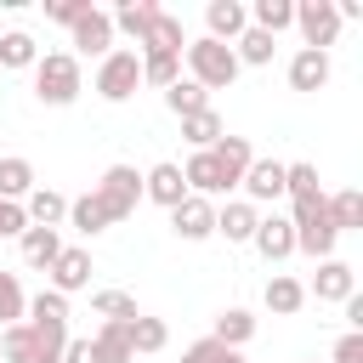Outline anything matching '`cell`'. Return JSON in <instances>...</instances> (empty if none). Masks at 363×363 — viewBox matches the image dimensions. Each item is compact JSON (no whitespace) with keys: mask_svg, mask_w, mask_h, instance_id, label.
<instances>
[{"mask_svg":"<svg viewBox=\"0 0 363 363\" xmlns=\"http://www.w3.org/2000/svg\"><path fill=\"white\" fill-rule=\"evenodd\" d=\"M153 17H159V6H153V0H125V6H119V11H113V17H108V23H113V28H125V34H136V40H142V34H147V28H153Z\"/></svg>","mask_w":363,"mask_h":363,"instance_id":"f1b7e54d","label":"cell"},{"mask_svg":"<svg viewBox=\"0 0 363 363\" xmlns=\"http://www.w3.org/2000/svg\"><path fill=\"white\" fill-rule=\"evenodd\" d=\"M182 182L193 187V199H210V193H227V187H221V170H216V159H210V147L187 159V170H182Z\"/></svg>","mask_w":363,"mask_h":363,"instance_id":"44dd1931","label":"cell"},{"mask_svg":"<svg viewBox=\"0 0 363 363\" xmlns=\"http://www.w3.org/2000/svg\"><path fill=\"white\" fill-rule=\"evenodd\" d=\"M250 335H255V318H250L244 306H227V312L216 318V329H210V340H221V346H233V352H238Z\"/></svg>","mask_w":363,"mask_h":363,"instance_id":"d4e9b609","label":"cell"},{"mask_svg":"<svg viewBox=\"0 0 363 363\" xmlns=\"http://www.w3.org/2000/svg\"><path fill=\"white\" fill-rule=\"evenodd\" d=\"M23 318H28V295H23L17 272H0V329H11Z\"/></svg>","mask_w":363,"mask_h":363,"instance_id":"4dcf8cb0","label":"cell"},{"mask_svg":"<svg viewBox=\"0 0 363 363\" xmlns=\"http://www.w3.org/2000/svg\"><path fill=\"white\" fill-rule=\"evenodd\" d=\"M45 272H51V289H57V295H74V289L91 284V255H85V250H62Z\"/></svg>","mask_w":363,"mask_h":363,"instance_id":"9a60e30c","label":"cell"},{"mask_svg":"<svg viewBox=\"0 0 363 363\" xmlns=\"http://www.w3.org/2000/svg\"><path fill=\"white\" fill-rule=\"evenodd\" d=\"M91 352H96V363H130L136 357L130 352V323H102L91 335Z\"/></svg>","mask_w":363,"mask_h":363,"instance_id":"d6986e66","label":"cell"},{"mask_svg":"<svg viewBox=\"0 0 363 363\" xmlns=\"http://www.w3.org/2000/svg\"><path fill=\"white\" fill-rule=\"evenodd\" d=\"M210 159H216V170H221V187H238V182H244V170L255 164L250 136H221V142L210 147Z\"/></svg>","mask_w":363,"mask_h":363,"instance_id":"52a82bcc","label":"cell"},{"mask_svg":"<svg viewBox=\"0 0 363 363\" xmlns=\"http://www.w3.org/2000/svg\"><path fill=\"white\" fill-rule=\"evenodd\" d=\"M91 306H96L108 323H130V318H142V312H136V301H130L125 289H96V295H91Z\"/></svg>","mask_w":363,"mask_h":363,"instance_id":"e575fe53","label":"cell"},{"mask_svg":"<svg viewBox=\"0 0 363 363\" xmlns=\"http://www.w3.org/2000/svg\"><path fill=\"white\" fill-rule=\"evenodd\" d=\"M301 301H306V284H295V278H284V272H272V278H267V306H272L278 318L301 312Z\"/></svg>","mask_w":363,"mask_h":363,"instance_id":"4316f807","label":"cell"},{"mask_svg":"<svg viewBox=\"0 0 363 363\" xmlns=\"http://www.w3.org/2000/svg\"><path fill=\"white\" fill-rule=\"evenodd\" d=\"M204 23H210V40L227 45V40H238V34L250 28V11H244L238 0H210V6H204Z\"/></svg>","mask_w":363,"mask_h":363,"instance_id":"2e32d148","label":"cell"},{"mask_svg":"<svg viewBox=\"0 0 363 363\" xmlns=\"http://www.w3.org/2000/svg\"><path fill=\"white\" fill-rule=\"evenodd\" d=\"M23 216H28V227H57V221L68 216V199L51 193V187H34L28 204H23Z\"/></svg>","mask_w":363,"mask_h":363,"instance_id":"7402d4cb","label":"cell"},{"mask_svg":"<svg viewBox=\"0 0 363 363\" xmlns=\"http://www.w3.org/2000/svg\"><path fill=\"white\" fill-rule=\"evenodd\" d=\"M74 45L85 51V57H108L113 51V23H108V11H85L79 23H74Z\"/></svg>","mask_w":363,"mask_h":363,"instance_id":"5bb4252c","label":"cell"},{"mask_svg":"<svg viewBox=\"0 0 363 363\" xmlns=\"http://www.w3.org/2000/svg\"><path fill=\"white\" fill-rule=\"evenodd\" d=\"M170 340L164 318H130V352H159Z\"/></svg>","mask_w":363,"mask_h":363,"instance_id":"8d00e7d4","label":"cell"},{"mask_svg":"<svg viewBox=\"0 0 363 363\" xmlns=\"http://www.w3.org/2000/svg\"><path fill=\"white\" fill-rule=\"evenodd\" d=\"M142 199H153V204H164V210H176V204L187 199V182H182V164H153V170L142 176Z\"/></svg>","mask_w":363,"mask_h":363,"instance_id":"8fae6325","label":"cell"},{"mask_svg":"<svg viewBox=\"0 0 363 363\" xmlns=\"http://www.w3.org/2000/svg\"><path fill=\"white\" fill-rule=\"evenodd\" d=\"M164 108H170L176 119H193V113H204V108H210V91H204V85H193V79H176V85L164 91Z\"/></svg>","mask_w":363,"mask_h":363,"instance_id":"cb8c5ba5","label":"cell"},{"mask_svg":"<svg viewBox=\"0 0 363 363\" xmlns=\"http://www.w3.org/2000/svg\"><path fill=\"white\" fill-rule=\"evenodd\" d=\"M136 85H142V57L136 51H108L102 68H96V96L125 102V96H136Z\"/></svg>","mask_w":363,"mask_h":363,"instance_id":"277c9868","label":"cell"},{"mask_svg":"<svg viewBox=\"0 0 363 363\" xmlns=\"http://www.w3.org/2000/svg\"><path fill=\"white\" fill-rule=\"evenodd\" d=\"M34 193V164L28 159H0V199H28Z\"/></svg>","mask_w":363,"mask_h":363,"instance_id":"83f0119b","label":"cell"},{"mask_svg":"<svg viewBox=\"0 0 363 363\" xmlns=\"http://www.w3.org/2000/svg\"><path fill=\"white\" fill-rule=\"evenodd\" d=\"M23 227H28V216H23V204H11V199H0V238H23Z\"/></svg>","mask_w":363,"mask_h":363,"instance_id":"60d3db41","label":"cell"},{"mask_svg":"<svg viewBox=\"0 0 363 363\" xmlns=\"http://www.w3.org/2000/svg\"><path fill=\"white\" fill-rule=\"evenodd\" d=\"M238 187L250 193L244 204H272V199H284V164H278V159H255Z\"/></svg>","mask_w":363,"mask_h":363,"instance_id":"ba28073f","label":"cell"},{"mask_svg":"<svg viewBox=\"0 0 363 363\" xmlns=\"http://www.w3.org/2000/svg\"><path fill=\"white\" fill-rule=\"evenodd\" d=\"M68 221H74V233H85V238L108 227V216H102V204H96L91 193H85V199H68Z\"/></svg>","mask_w":363,"mask_h":363,"instance_id":"d590c367","label":"cell"},{"mask_svg":"<svg viewBox=\"0 0 363 363\" xmlns=\"http://www.w3.org/2000/svg\"><path fill=\"white\" fill-rule=\"evenodd\" d=\"M182 363H244V352H233V346H221V340H193L187 352H182Z\"/></svg>","mask_w":363,"mask_h":363,"instance_id":"f35d334b","label":"cell"},{"mask_svg":"<svg viewBox=\"0 0 363 363\" xmlns=\"http://www.w3.org/2000/svg\"><path fill=\"white\" fill-rule=\"evenodd\" d=\"M255 221H261V216H255V204H244V199L227 204V210H216V233H227V244H250V238H255Z\"/></svg>","mask_w":363,"mask_h":363,"instance_id":"ffe728a7","label":"cell"},{"mask_svg":"<svg viewBox=\"0 0 363 363\" xmlns=\"http://www.w3.org/2000/svg\"><path fill=\"white\" fill-rule=\"evenodd\" d=\"M142 79H147V85H159V91H170V85L182 79V57H170V51L142 57Z\"/></svg>","mask_w":363,"mask_h":363,"instance_id":"836d02e7","label":"cell"},{"mask_svg":"<svg viewBox=\"0 0 363 363\" xmlns=\"http://www.w3.org/2000/svg\"><path fill=\"white\" fill-rule=\"evenodd\" d=\"M34 96H40L45 108H68V102L79 96V62H74L68 51H45V57L34 62Z\"/></svg>","mask_w":363,"mask_h":363,"instance_id":"6da1fadb","label":"cell"},{"mask_svg":"<svg viewBox=\"0 0 363 363\" xmlns=\"http://www.w3.org/2000/svg\"><path fill=\"white\" fill-rule=\"evenodd\" d=\"M0 62L6 68H34L40 62V45L28 34H0Z\"/></svg>","mask_w":363,"mask_h":363,"instance_id":"74e56055","label":"cell"},{"mask_svg":"<svg viewBox=\"0 0 363 363\" xmlns=\"http://www.w3.org/2000/svg\"><path fill=\"white\" fill-rule=\"evenodd\" d=\"M295 23V0H255V28L278 40V28Z\"/></svg>","mask_w":363,"mask_h":363,"instance_id":"1f68e13d","label":"cell"},{"mask_svg":"<svg viewBox=\"0 0 363 363\" xmlns=\"http://www.w3.org/2000/svg\"><path fill=\"white\" fill-rule=\"evenodd\" d=\"M312 295H318V301H340V306H346V301L357 295V272H352L346 261H335V255H329V261H318Z\"/></svg>","mask_w":363,"mask_h":363,"instance_id":"30bf717a","label":"cell"},{"mask_svg":"<svg viewBox=\"0 0 363 363\" xmlns=\"http://www.w3.org/2000/svg\"><path fill=\"white\" fill-rule=\"evenodd\" d=\"M57 255H62L57 227H23V261H28V267H51Z\"/></svg>","mask_w":363,"mask_h":363,"instance_id":"603a6c76","label":"cell"},{"mask_svg":"<svg viewBox=\"0 0 363 363\" xmlns=\"http://www.w3.org/2000/svg\"><path fill=\"white\" fill-rule=\"evenodd\" d=\"M289 227H295V250H301V255H312V261H329V255H335V244H340V233H335V221H329V210H323V204H318L312 216H295Z\"/></svg>","mask_w":363,"mask_h":363,"instance_id":"8992f818","label":"cell"},{"mask_svg":"<svg viewBox=\"0 0 363 363\" xmlns=\"http://www.w3.org/2000/svg\"><path fill=\"white\" fill-rule=\"evenodd\" d=\"M284 193L295 199V216H312L323 204V187H318V170L312 164H284ZM289 216V221H295Z\"/></svg>","mask_w":363,"mask_h":363,"instance_id":"7c38bea8","label":"cell"},{"mask_svg":"<svg viewBox=\"0 0 363 363\" xmlns=\"http://www.w3.org/2000/svg\"><path fill=\"white\" fill-rule=\"evenodd\" d=\"M295 28H301L306 51H323V45H335V34H340L335 0H301V6H295Z\"/></svg>","mask_w":363,"mask_h":363,"instance_id":"5b68a950","label":"cell"},{"mask_svg":"<svg viewBox=\"0 0 363 363\" xmlns=\"http://www.w3.org/2000/svg\"><path fill=\"white\" fill-rule=\"evenodd\" d=\"M91 199L102 204V216H108V221H125V216L136 210V199H142V176H136L130 164H108Z\"/></svg>","mask_w":363,"mask_h":363,"instance_id":"3957f363","label":"cell"},{"mask_svg":"<svg viewBox=\"0 0 363 363\" xmlns=\"http://www.w3.org/2000/svg\"><path fill=\"white\" fill-rule=\"evenodd\" d=\"M85 11H91V0H51V6H45V17H51V23H68V28H74Z\"/></svg>","mask_w":363,"mask_h":363,"instance_id":"ab89813d","label":"cell"},{"mask_svg":"<svg viewBox=\"0 0 363 363\" xmlns=\"http://www.w3.org/2000/svg\"><path fill=\"white\" fill-rule=\"evenodd\" d=\"M170 227H176V233H182L187 244L210 238V233H216V210H210V199H193V193H187V199H182V204L170 210Z\"/></svg>","mask_w":363,"mask_h":363,"instance_id":"9c48e42d","label":"cell"},{"mask_svg":"<svg viewBox=\"0 0 363 363\" xmlns=\"http://www.w3.org/2000/svg\"><path fill=\"white\" fill-rule=\"evenodd\" d=\"M136 45H142V57H153V51H170V57H182L187 34H182V23H176L170 11H159V17H153V28H147V34L136 40Z\"/></svg>","mask_w":363,"mask_h":363,"instance_id":"ac0fdd59","label":"cell"},{"mask_svg":"<svg viewBox=\"0 0 363 363\" xmlns=\"http://www.w3.org/2000/svg\"><path fill=\"white\" fill-rule=\"evenodd\" d=\"M323 210H329L335 233H352V227H363V193H357V187H346V193L323 199Z\"/></svg>","mask_w":363,"mask_h":363,"instance_id":"484cf974","label":"cell"},{"mask_svg":"<svg viewBox=\"0 0 363 363\" xmlns=\"http://www.w3.org/2000/svg\"><path fill=\"white\" fill-rule=\"evenodd\" d=\"M289 85L295 91H323L329 85V51H295V62H289Z\"/></svg>","mask_w":363,"mask_h":363,"instance_id":"e0dca14e","label":"cell"},{"mask_svg":"<svg viewBox=\"0 0 363 363\" xmlns=\"http://www.w3.org/2000/svg\"><path fill=\"white\" fill-rule=\"evenodd\" d=\"M62 363H96L91 340H68V346H62Z\"/></svg>","mask_w":363,"mask_h":363,"instance_id":"7bdbcfd3","label":"cell"},{"mask_svg":"<svg viewBox=\"0 0 363 363\" xmlns=\"http://www.w3.org/2000/svg\"><path fill=\"white\" fill-rule=\"evenodd\" d=\"M335 363H363V335H357V329L335 340Z\"/></svg>","mask_w":363,"mask_h":363,"instance_id":"b9f144b4","label":"cell"},{"mask_svg":"<svg viewBox=\"0 0 363 363\" xmlns=\"http://www.w3.org/2000/svg\"><path fill=\"white\" fill-rule=\"evenodd\" d=\"M250 244H255L267 261H284V255H295V227H289V216H261Z\"/></svg>","mask_w":363,"mask_h":363,"instance_id":"4fadbf2b","label":"cell"},{"mask_svg":"<svg viewBox=\"0 0 363 363\" xmlns=\"http://www.w3.org/2000/svg\"><path fill=\"white\" fill-rule=\"evenodd\" d=\"M187 68H193V85H204V91H227V85L238 79L233 45H221V40H210V34L187 45Z\"/></svg>","mask_w":363,"mask_h":363,"instance_id":"7a4b0ae2","label":"cell"},{"mask_svg":"<svg viewBox=\"0 0 363 363\" xmlns=\"http://www.w3.org/2000/svg\"><path fill=\"white\" fill-rule=\"evenodd\" d=\"M182 136H187V142H193V147L204 153V147H216V142H221L227 130H221V113H216V108H204V113L182 119Z\"/></svg>","mask_w":363,"mask_h":363,"instance_id":"f546056e","label":"cell"},{"mask_svg":"<svg viewBox=\"0 0 363 363\" xmlns=\"http://www.w3.org/2000/svg\"><path fill=\"white\" fill-rule=\"evenodd\" d=\"M272 51H278V40H272V34H261V28H244L233 57H238V68H244V62H255V68H261V62H272Z\"/></svg>","mask_w":363,"mask_h":363,"instance_id":"d6a6232c","label":"cell"}]
</instances>
